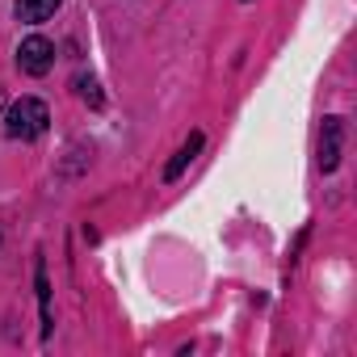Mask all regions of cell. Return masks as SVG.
<instances>
[{"label":"cell","mask_w":357,"mask_h":357,"mask_svg":"<svg viewBox=\"0 0 357 357\" xmlns=\"http://www.w3.org/2000/svg\"><path fill=\"white\" fill-rule=\"evenodd\" d=\"M47 122H51V114L38 97H22L5 109V130H9V139H22V143L38 139L47 130Z\"/></svg>","instance_id":"1"},{"label":"cell","mask_w":357,"mask_h":357,"mask_svg":"<svg viewBox=\"0 0 357 357\" xmlns=\"http://www.w3.org/2000/svg\"><path fill=\"white\" fill-rule=\"evenodd\" d=\"M55 9H59V0H17V22H26V26H43Z\"/></svg>","instance_id":"5"},{"label":"cell","mask_w":357,"mask_h":357,"mask_svg":"<svg viewBox=\"0 0 357 357\" xmlns=\"http://www.w3.org/2000/svg\"><path fill=\"white\" fill-rule=\"evenodd\" d=\"M34 286H38V307H43V336H51V282H47V265H34Z\"/></svg>","instance_id":"6"},{"label":"cell","mask_w":357,"mask_h":357,"mask_svg":"<svg viewBox=\"0 0 357 357\" xmlns=\"http://www.w3.org/2000/svg\"><path fill=\"white\" fill-rule=\"evenodd\" d=\"M198 151H202V135L194 130V135H190V139L181 143V151H176V155L168 160V168H164V181H176V176H181V172L190 168V160H194Z\"/></svg>","instance_id":"4"},{"label":"cell","mask_w":357,"mask_h":357,"mask_svg":"<svg viewBox=\"0 0 357 357\" xmlns=\"http://www.w3.org/2000/svg\"><path fill=\"white\" fill-rule=\"evenodd\" d=\"M0 105H5V93H0Z\"/></svg>","instance_id":"8"},{"label":"cell","mask_w":357,"mask_h":357,"mask_svg":"<svg viewBox=\"0 0 357 357\" xmlns=\"http://www.w3.org/2000/svg\"><path fill=\"white\" fill-rule=\"evenodd\" d=\"M76 93H80V101H89V105H93V109H101V101H105V97H101V89H97V80H93V76H80V80H76Z\"/></svg>","instance_id":"7"},{"label":"cell","mask_w":357,"mask_h":357,"mask_svg":"<svg viewBox=\"0 0 357 357\" xmlns=\"http://www.w3.org/2000/svg\"><path fill=\"white\" fill-rule=\"evenodd\" d=\"M340 147H344V118H324V130H319V168L324 172H336Z\"/></svg>","instance_id":"3"},{"label":"cell","mask_w":357,"mask_h":357,"mask_svg":"<svg viewBox=\"0 0 357 357\" xmlns=\"http://www.w3.org/2000/svg\"><path fill=\"white\" fill-rule=\"evenodd\" d=\"M17 68L26 76H47L55 68V43H47L43 34H30L22 47H17Z\"/></svg>","instance_id":"2"}]
</instances>
